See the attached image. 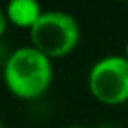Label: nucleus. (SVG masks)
Returning <instances> with one entry per match:
<instances>
[{"label":"nucleus","mask_w":128,"mask_h":128,"mask_svg":"<svg viewBox=\"0 0 128 128\" xmlns=\"http://www.w3.org/2000/svg\"><path fill=\"white\" fill-rule=\"evenodd\" d=\"M53 60L32 45L13 49L2 64V79L8 92L19 100H38L53 85Z\"/></svg>","instance_id":"obj_1"},{"label":"nucleus","mask_w":128,"mask_h":128,"mask_svg":"<svg viewBox=\"0 0 128 128\" xmlns=\"http://www.w3.org/2000/svg\"><path fill=\"white\" fill-rule=\"evenodd\" d=\"M28 36L32 47L51 60H56L76 51L81 40V28L72 13L62 10H45Z\"/></svg>","instance_id":"obj_2"},{"label":"nucleus","mask_w":128,"mask_h":128,"mask_svg":"<svg viewBox=\"0 0 128 128\" xmlns=\"http://www.w3.org/2000/svg\"><path fill=\"white\" fill-rule=\"evenodd\" d=\"M90 96L104 106L115 108L128 102V60L124 55H106L87 74Z\"/></svg>","instance_id":"obj_3"},{"label":"nucleus","mask_w":128,"mask_h":128,"mask_svg":"<svg viewBox=\"0 0 128 128\" xmlns=\"http://www.w3.org/2000/svg\"><path fill=\"white\" fill-rule=\"evenodd\" d=\"M8 23L23 30H32V26L40 21L42 13L45 12L36 0H12L4 6Z\"/></svg>","instance_id":"obj_4"},{"label":"nucleus","mask_w":128,"mask_h":128,"mask_svg":"<svg viewBox=\"0 0 128 128\" xmlns=\"http://www.w3.org/2000/svg\"><path fill=\"white\" fill-rule=\"evenodd\" d=\"M8 26H10V23H8V17H6V10H4V6H0V38L6 34Z\"/></svg>","instance_id":"obj_5"},{"label":"nucleus","mask_w":128,"mask_h":128,"mask_svg":"<svg viewBox=\"0 0 128 128\" xmlns=\"http://www.w3.org/2000/svg\"><path fill=\"white\" fill-rule=\"evenodd\" d=\"M122 55H124V58L128 60V42H126V45H124V53H122Z\"/></svg>","instance_id":"obj_6"},{"label":"nucleus","mask_w":128,"mask_h":128,"mask_svg":"<svg viewBox=\"0 0 128 128\" xmlns=\"http://www.w3.org/2000/svg\"><path fill=\"white\" fill-rule=\"evenodd\" d=\"M0 128H6V126H4V122H2V120H0Z\"/></svg>","instance_id":"obj_7"},{"label":"nucleus","mask_w":128,"mask_h":128,"mask_svg":"<svg viewBox=\"0 0 128 128\" xmlns=\"http://www.w3.org/2000/svg\"><path fill=\"white\" fill-rule=\"evenodd\" d=\"M68 128H83V126H68Z\"/></svg>","instance_id":"obj_8"}]
</instances>
